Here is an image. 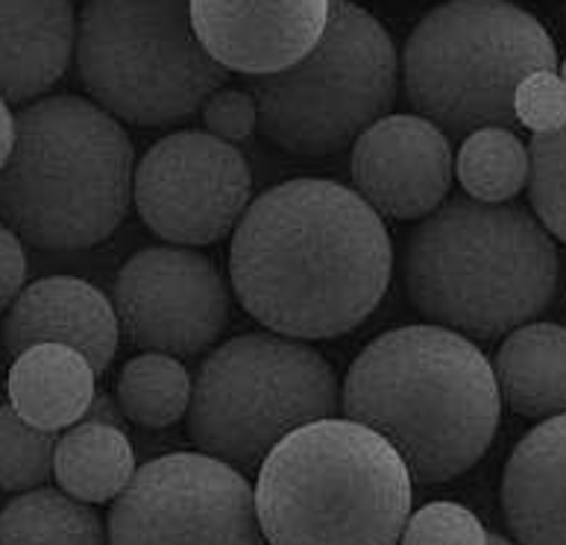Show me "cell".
<instances>
[{
	"mask_svg": "<svg viewBox=\"0 0 566 545\" xmlns=\"http://www.w3.org/2000/svg\"><path fill=\"white\" fill-rule=\"evenodd\" d=\"M452 144L438 126L408 112L388 115L355 138L349 177L379 218L423 220L449 200Z\"/></svg>",
	"mask_w": 566,
	"mask_h": 545,
	"instance_id": "cell-13",
	"label": "cell"
},
{
	"mask_svg": "<svg viewBox=\"0 0 566 545\" xmlns=\"http://www.w3.org/2000/svg\"><path fill=\"white\" fill-rule=\"evenodd\" d=\"M74 56L94 106L136 126L177 124L229 80L197 42L188 3H85Z\"/></svg>",
	"mask_w": 566,
	"mask_h": 545,
	"instance_id": "cell-9",
	"label": "cell"
},
{
	"mask_svg": "<svg viewBox=\"0 0 566 545\" xmlns=\"http://www.w3.org/2000/svg\"><path fill=\"white\" fill-rule=\"evenodd\" d=\"M253 493L268 545H399L415 481L388 440L329 417L273 446Z\"/></svg>",
	"mask_w": 566,
	"mask_h": 545,
	"instance_id": "cell-5",
	"label": "cell"
},
{
	"mask_svg": "<svg viewBox=\"0 0 566 545\" xmlns=\"http://www.w3.org/2000/svg\"><path fill=\"white\" fill-rule=\"evenodd\" d=\"M94 378L92 364L71 346H33L9 367V405L27 426L62 434L83 422L97 394Z\"/></svg>",
	"mask_w": 566,
	"mask_h": 545,
	"instance_id": "cell-18",
	"label": "cell"
},
{
	"mask_svg": "<svg viewBox=\"0 0 566 545\" xmlns=\"http://www.w3.org/2000/svg\"><path fill=\"white\" fill-rule=\"evenodd\" d=\"M60 434L27 426L12 405L0 402V490L27 493L48 486Z\"/></svg>",
	"mask_w": 566,
	"mask_h": 545,
	"instance_id": "cell-24",
	"label": "cell"
},
{
	"mask_svg": "<svg viewBox=\"0 0 566 545\" xmlns=\"http://www.w3.org/2000/svg\"><path fill=\"white\" fill-rule=\"evenodd\" d=\"M566 335L558 323L532 319L514 328L496 353L499 399L520 417L552 420L566 405Z\"/></svg>",
	"mask_w": 566,
	"mask_h": 545,
	"instance_id": "cell-19",
	"label": "cell"
},
{
	"mask_svg": "<svg viewBox=\"0 0 566 545\" xmlns=\"http://www.w3.org/2000/svg\"><path fill=\"white\" fill-rule=\"evenodd\" d=\"M136 475V449L127 431L101 422H76L62 431L53 454V479L62 493L85 504L115 502Z\"/></svg>",
	"mask_w": 566,
	"mask_h": 545,
	"instance_id": "cell-20",
	"label": "cell"
},
{
	"mask_svg": "<svg viewBox=\"0 0 566 545\" xmlns=\"http://www.w3.org/2000/svg\"><path fill=\"white\" fill-rule=\"evenodd\" d=\"M558 282V241L520 202L452 197L420 220L402 252L411 305L467 340H496L541 317Z\"/></svg>",
	"mask_w": 566,
	"mask_h": 545,
	"instance_id": "cell-3",
	"label": "cell"
},
{
	"mask_svg": "<svg viewBox=\"0 0 566 545\" xmlns=\"http://www.w3.org/2000/svg\"><path fill=\"white\" fill-rule=\"evenodd\" d=\"M488 545H516V543L514 539L502 537V534H491V531H488Z\"/></svg>",
	"mask_w": 566,
	"mask_h": 545,
	"instance_id": "cell-32",
	"label": "cell"
},
{
	"mask_svg": "<svg viewBox=\"0 0 566 545\" xmlns=\"http://www.w3.org/2000/svg\"><path fill=\"white\" fill-rule=\"evenodd\" d=\"M12 147H15V115L9 109V103L0 101V170L12 156Z\"/></svg>",
	"mask_w": 566,
	"mask_h": 545,
	"instance_id": "cell-31",
	"label": "cell"
},
{
	"mask_svg": "<svg viewBox=\"0 0 566 545\" xmlns=\"http://www.w3.org/2000/svg\"><path fill=\"white\" fill-rule=\"evenodd\" d=\"M452 174L458 177L467 197L484 206L514 202L525 188L528 153L514 129H479L470 133L458 147Z\"/></svg>",
	"mask_w": 566,
	"mask_h": 545,
	"instance_id": "cell-23",
	"label": "cell"
},
{
	"mask_svg": "<svg viewBox=\"0 0 566 545\" xmlns=\"http://www.w3.org/2000/svg\"><path fill=\"white\" fill-rule=\"evenodd\" d=\"M0 545H109V531L94 504L35 486L0 511Z\"/></svg>",
	"mask_w": 566,
	"mask_h": 545,
	"instance_id": "cell-21",
	"label": "cell"
},
{
	"mask_svg": "<svg viewBox=\"0 0 566 545\" xmlns=\"http://www.w3.org/2000/svg\"><path fill=\"white\" fill-rule=\"evenodd\" d=\"M206 133L214 135L218 142L241 144L259 129V109H255L253 94L247 88H218L203 103Z\"/></svg>",
	"mask_w": 566,
	"mask_h": 545,
	"instance_id": "cell-28",
	"label": "cell"
},
{
	"mask_svg": "<svg viewBox=\"0 0 566 545\" xmlns=\"http://www.w3.org/2000/svg\"><path fill=\"white\" fill-rule=\"evenodd\" d=\"M195 378L179 358L142 353L124 364L118 378V405L124 420L144 431L177 426L191 405Z\"/></svg>",
	"mask_w": 566,
	"mask_h": 545,
	"instance_id": "cell-22",
	"label": "cell"
},
{
	"mask_svg": "<svg viewBox=\"0 0 566 545\" xmlns=\"http://www.w3.org/2000/svg\"><path fill=\"white\" fill-rule=\"evenodd\" d=\"M109 545H268L253 484L200 452H170L136 470L112 502Z\"/></svg>",
	"mask_w": 566,
	"mask_h": 545,
	"instance_id": "cell-10",
	"label": "cell"
},
{
	"mask_svg": "<svg viewBox=\"0 0 566 545\" xmlns=\"http://www.w3.org/2000/svg\"><path fill=\"white\" fill-rule=\"evenodd\" d=\"M191 27L203 51L223 71H238L250 80L282 74L305 60L329 24L326 0L300 3H188Z\"/></svg>",
	"mask_w": 566,
	"mask_h": 545,
	"instance_id": "cell-14",
	"label": "cell"
},
{
	"mask_svg": "<svg viewBox=\"0 0 566 545\" xmlns=\"http://www.w3.org/2000/svg\"><path fill=\"white\" fill-rule=\"evenodd\" d=\"M390 276L385 220L332 179H287L262 191L229 247L238 303L268 332L303 344L361 326Z\"/></svg>",
	"mask_w": 566,
	"mask_h": 545,
	"instance_id": "cell-1",
	"label": "cell"
},
{
	"mask_svg": "<svg viewBox=\"0 0 566 545\" xmlns=\"http://www.w3.org/2000/svg\"><path fill=\"white\" fill-rule=\"evenodd\" d=\"M338 411V376L314 346L255 332L232 337L200 364L188 437L200 454L253 475L291 431Z\"/></svg>",
	"mask_w": 566,
	"mask_h": 545,
	"instance_id": "cell-7",
	"label": "cell"
},
{
	"mask_svg": "<svg viewBox=\"0 0 566 545\" xmlns=\"http://www.w3.org/2000/svg\"><path fill=\"white\" fill-rule=\"evenodd\" d=\"M83 422H101V426H112L124 431V411H120L118 399H112L109 394H94L88 411H85Z\"/></svg>",
	"mask_w": 566,
	"mask_h": 545,
	"instance_id": "cell-30",
	"label": "cell"
},
{
	"mask_svg": "<svg viewBox=\"0 0 566 545\" xmlns=\"http://www.w3.org/2000/svg\"><path fill=\"white\" fill-rule=\"evenodd\" d=\"M564 434V417L537 422L507 458L502 511L516 545H566Z\"/></svg>",
	"mask_w": 566,
	"mask_h": 545,
	"instance_id": "cell-16",
	"label": "cell"
},
{
	"mask_svg": "<svg viewBox=\"0 0 566 545\" xmlns=\"http://www.w3.org/2000/svg\"><path fill=\"white\" fill-rule=\"evenodd\" d=\"M344 420L394 446L411 481L447 484L491 449L502 420L488 355L449 328H390L364 346L340 387Z\"/></svg>",
	"mask_w": 566,
	"mask_h": 545,
	"instance_id": "cell-2",
	"label": "cell"
},
{
	"mask_svg": "<svg viewBox=\"0 0 566 545\" xmlns=\"http://www.w3.org/2000/svg\"><path fill=\"white\" fill-rule=\"evenodd\" d=\"M133 200L144 223L174 247H209L244 218L253 177L238 147L182 129L144 153L133 174Z\"/></svg>",
	"mask_w": 566,
	"mask_h": 545,
	"instance_id": "cell-11",
	"label": "cell"
},
{
	"mask_svg": "<svg viewBox=\"0 0 566 545\" xmlns=\"http://www.w3.org/2000/svg\"><path fill=\"white\" fill-rule=\"evenodd\" d=\"M76 9L53 3H0V101L42 97L69 71Z\"/></svg>",
	"mask_w": 566,
	"mask_h": 545,
	"instance_id": "cell-17",
	"label": "cell"
},
{
	"mask_svg": "<svg viewBox=\"0 0 566 545\" xmlns=\"http://www.w3.org/2000/svg\"><path fill=\"white\" fill-rule=\"evenodd\" d=\"M394 39L367 9L329 3V24L305 60L282 74L255 76L247 92L268 142L303 159L353 147L397 101Z\"/></svg>",
	"mask_w": 566,
	"mask_h": 545,
	"instance_id": "cell-8",
	"label": "cell"
},
{
	"mask_svg": "<svg viewBox=\"0 0 566 545\" xmlns=\"http://www.w3.org/2000/svg\"><path fill=\"white\" fill-rule=\"evenodd\" d=\"M136 150L109 112L83 97H44L15 112L0 170V223L39 250H88L124 223Z\"/></svg>",
	"mask_w": 566,
	"mask_h": 545,
	"instance_id": "cell-4",
	"label": "cell"
},
{
	"mask_svg": "<svg viewBox=\"0 0 566 545\" xmlns=\"http://www.w3.org/2000/svg\"><path fill=\"white\" fill-rule=\"evenodd\" d=\"M399 545H488V528L458 502H429L408 516Z\"/></svg>",
	"mask_w": 566,
	"mask_h": 545,
	"instance_id": "cell-26",
	"label": "cell"
},
{
	"mask_svg": "<svg viewBox=\"0 0 566 545\" xmlns=\"http://www.w3.org/2000/svg\"><path fill=\"white\" fill-rule=\"evenodd\" d=\"M27 282V250L24 241L0 223V314L12 308Z\"/></svg>",
	"mask_w": 566,
	"mask_h": 545,
	"instance_id": "cell-29",
	"label": "cell"
},
{
	"mask_svg": "<svg viewBox=\"0 0 566 545\" xmlns=\"http://www.w3.org/2000/svg\"><path fill=\"white\" fill-rule=\"evenodd\" d=\"M516 126L532 129V135L564 133L566 85L560 71H537L525 76L514 92Z\"/></svg>",
	"mask_w": 566,
	"mask_h": 545,
	"instance_id": "cell-27",
	"label": "cell"
},
{
	"mask_svg": "<svg viewBox=\"0 0 566 545\" xmlns=\"http://www.w3.org/2000/svg\"><path fill=\"white\" fill-rule=\"evenodd\" d=\"M564 133L532 135L525 144L528 153V202H532L534 218L552 241H566V211H564Z\"/></svg>",
	"mask_w": 566,
	"mask_h": 545,
	"instance_id": "cell-25",
	"label": "cell"
},
{
	"mask_svg": "<svg viewBox=\"0 0 566 545\" xmlns=\"http://www.w3.org/2000/svg\"><path fill=\"white\" fill-rule=\"evenodd\" d=\"M558 67L546 27L502 0H455L431 9L402 51L408 103L449 144L491 126L516 133V85Z\"/></svg>",
	"mask_w": 566,
	"mask_h": 545,
	"instance_id": "cell-6",
	"label": "cell"
},
{
	"mask_svg": "<svg viewBox=\"0 0 566 545\" xmlns=\"http://www.w3.org/2000/svg\"><path fill=\"white\" fill-rule=\"evenodd\" d=\"M115 305L101 287L74 276H48L27 285L3 319V346L12 358L42 344L71 346L101 376L118 353Z\"/></svg>",
	"mask_w": 566,
	"mask_h": 545,
	"instance_id": "cell-15",
	"label": "cell"
},
{
	"mask_svg": "<svg viewBox=\"0 0 566 545\" xmlns=\"http://www.w3.org/2000/svg\"><path fill=\"white\" fill-rule=\"evenodd\" d=\"M112 305L136 349L195 358L227 328L229 287L203 252L144 247L120 268Z\"/></svg>",
	"mask_w": 566,
	"mask_h": 545,
	"instance_id": "cell-12",
	"label": "cell"
}]
</instances>
